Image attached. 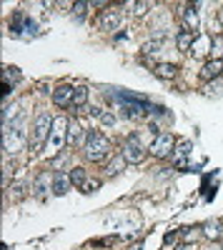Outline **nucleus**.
Returning <instances> with one entry per match:
<instances>
[{
	"label": "nucleus",
	"mask_w": 223,
	"mask_h": 250,
	"mask_svg": "<svg viewBox=\"0 0 223 250\" xmlns=\"http://www.w3.org/2000/svg\"><path fill=\"white\" fill-rule=\"evenodd\" d=\"M53 115L50 113H40L33 125H30V133H28V148L30 153H40L48 145V138H50V130H53Z\"/></svg>",
	"instance_id": "obj_1"
},
{
	"label": "nucleus",
	"mask_w": 223,
	"mask_h": 250,
	"mask_svg": "<svg viewBox=\"0 0 223 250\" xmlns=\"http://www.w3.org/2000/svg\"><path fill=\"white\" fill-rule=\"evenodd\" d=\"M111 153H113V145H111V140H108L103 133H98V130L88 133V140H86V145H83L86 160H90V163H103V160L111 158Z\"/></svg>",
	"instance_id": "obj_2"
},
{
	"label": "nucleus",
	"mask_w": 223,
	"mask_h": 250,
	"mask_svg": "<svg viewBox=\"0 0 223 250\" xmlns=\"http://www.w3.org/2000/svg\"><path fill=\"white\" fill-rule=\"evenodd\" d=\"M25 133H30V130H25V123H23V118H15L10 125H5V130H3V143H5V153H18L20 148H23V143H25Z\"/></svg>",
	"instance_id": "obj_3"
},
{
	"label": "nucleus",
	"mask_w": 223,
	"mask_h": 250,
	"mask_svg": "<svg viewBox=\"0 0 223 250\" xmlns=\"http://www.w3.org/2000/svg\"><path fill=\"white\" fill-rule=\"evenodd\" d=\"M68 143V120L66 118H55L53 120V130H50V138H48V153H60L63 145Z\"/></svg>",
	"instance_id": "obj_4"
},
{
	"label": "nucleus",
	"mask_w": 223,
	"mask_h": 250,
	"mask_svg": "<svg viewBox=\"0 0 223 250\" xmlns=\"http://www.w3.org/2000/svg\"><path fill=\"white\" fill-rule=\"evenodd\" d=\"M173 148H176V138H173L171 133H158V135L153 138V143H151L148 153H151L153 158H168V155L173 153Z\"/></svg>",
	"instance_id": "obj_5"
},
{
	"label": "nucleus",
	"mask_w": 223,
	"mask_h": 250,
	"mask_svg": "<svg viewBox=\"0 0 223 250\" xmlns=\"http://www.w3.org/2000/svg\"><path fill=\"white\" fill-rule=\"evenodd\" d=\"M123 158L128 163H140L146 158V148H143V143H140L138 135H128V140L123 145Z\"/></svg>",
	"instance_id": "obj_6"
},
{
	"label": "nucleus",
	"mask_w": 223,
	"mask_h": 250,
	"mask_svg": "<svg viewBox=\"0 0 223 250\" xmlns=\"http://www.w3.org/2000/svg\"><path fill=\"white\" fill-rule=\"evenodd\" d=\"M53 180H55L53 173H40V175L35 178V183H33V195H35V198H45L48 190L53 193Z\"/></svg>",
	"instance_id": "obj_7"
},
{
	"label": "nucleus",
	"mask_w": 223,
	"mask_h": 250,
	"mask_svg": "<svg viewBox=\"0 0 223 250\" xmlns=\"http://www.w3.org/2000/svg\"><path fill=\"white\" fill-rule=\"evenodd\" d=\"M120 20H123L120 10L118 8H111V10L103 13V18H100V25H103V30H108V33H115L120 28Z\"/></svg>",
	"instance_id": "obj_8"
},
{
	"label": "nucleus",
	"mask_w": 223,
	"mask_h": 250,
	"mask_svg": "<svg viewBox=\"0 0 223 250\" xmlns=\"http://www.w3.org/2000/svg\"><path fill=\"white\" fill-rule=\"evenodd\" d=\"M73 85H58L55 93H53V100H55V105L58 108H68L73 105Z\"/></svg>",
	"instance_id": "obj_9"
},
{
	"label": "nucleus",
	"mask_w": 223,
	"mask_h": 250,
	"mask_svg": "<svg viewBox=\"0 0 223 250\" xmlns=\"http://www.w3.org/2000/svg\"><path fill=\"white\" fill-rule=\"evenodd\" d=\"M88 135L83 133V125L78 120H68V143L70 145H86Z\"/></svg>",
	"instance_id": "obj_10"
},
{
	"label": "nucleus",
	"mask_w": 223,
	"mask_h": 250,
	"mask_svg": "<svg viewBox=\"0 0 223 250\" xmlns=\"http://www.w3.org/2000/svg\"><path fill=\"white\" fill-rule=\"evenodd\" d=\"M191 150H193V143H191V140H180L176 148H173V153H171L173 163H176V165H186V158L191 155Z\"/></svg>",
	"instance_id": "obj_11"
},
{
	"label": "nucleus",
	"mask_w": 223,
	"mask_h": 250,
	"mask_svg": "<svg viewBox=\"0 0 223 250\" xmlns=\"http://www.w3.org/2000/svg\"><path fill=\"white\" fill-rule=\"evenodd\" d=\"M73 188V180L68 173H55V180H53V193L55 195H66Z\"/></svg>",
	"instance_id": "obj_12"
},
{
	"label": "nucleus",
	"mask_w": 223,
	"mask_h": 250,
	"mask_svg": "<svg viewBox=\"0 0 223 250\" xmlns=\"http://www.w3.org/2000/svg\"><path fill=\"white\" fill-rule=\"evenodd\" d=\"M126 165H128V160L123 158V153H120V155L111 158V163H108L106 173H108V175H118V173H123V170H126Z\"/></svg>",
	"instance_id": "obj_13"
},
{
	"label": "nucleus",
	"mask_w": 223,
	"mask_h": 250,
	"mask_svg": "<svg viewBox=\"0 0 223 250\" xmlns=\"http://www.w3.org/2000/svg\"><path fill=\"white\" fill-rule=\"evenodd\" d=\"M156 75L166 78V80H173L178 75V68L173 65V62H160V65H156Z\"/></svg>",
	"instance_id": "obj_14"
},
{
	"label": "nucleus",
	"mask_w": 223,
	"mask_h": 250,
	"mask_svg": "<svg viewBox=\"0 0 223 250\" xmlns=\"http://www.w3.org/2000/svg\"><path fill=\"white\" fill-rule=\"evenodd\" d=\"M176 43H178V48H180V50H191V48H193V43H196V33H191V30L178 33Z\"/></svg>",
	"instance_id": "obj_15"
},
{
	"label": "nucleus",
	"mask_w": 223,
	"mask_h": 250,
	"mask_svg": "<svg viewBox=\"0 0 223 250\" xmlns=\"http://www.w3.org/2000/svg\"><path fill=\"white\" fill-rule=\"evenodd\" d=\"M221 73H223V60H211L201 75H203V78H218Z\"/></svg>",
	"instance_id": "obj_16"
},
{
	"label": "nucleus",
	"mask_w": 223,
	"mask_h": 250,
	"mask_svg": "<svg viewBox=\"0 0 223 250\" xmlns=\"http://www.w3.org/2000/svg\"><path fill=\"white\" fill-rule=\"evenodd\" d=\"M183 20H186V25H188V30H191V33H196V30H198V23H201V20H198L196 8H186V10H183Z\"/></svg>",
	"instance_id": "obj_17"
},
{
	"label": "nucleus",
	"mask_w": 223,
	"mask_h": 250,
	"mask_svg": "<svg viewBox=\"0 0 223 250\" xmlns=\"http://www.w3.org/2000/svg\"><path fill=\"white\" fill-rule=\"evenodd\" d=\"M86 100H88V88L86 85H78L73 90V105L80 108V105H86Z\"/></svg>",
	"instance_id": "obj_18"
},
{
	"label": "nucleus",
	"mask_w": 223,
	"mask_h": 250,
	"mask_svg": "<svg viewBox=\"0 0 223 250\" xmlns=\"http://www.w3.org/2000/svg\"><path fill=\"white\" fill-rule=\"evenodd\" d=\"M191 53H193V55H206V53H208V38H206V35H198V40L193 43Z\"/></svg>",
	"instance_id": "obj_19"
},
{
	"label": "nucleus",
	"mask_w": 223,
	"mask_h": 250,
	"mask_svg": "<svg viewBox=\"0 0 223 250\" xmlns=\"http://www.w3.org/2000/svg\"><path fill=\"white\" fill-rule=\"evenodd\" d=\"M203 235H206L208 240L221 238V225H218V223H213V220H211V223H206V225H203Z\"/></svg>",
	"instance_id": "obj_20"
},
{
	"label": "nucleus",
	"mask_w": 223,
	"mask_h": 250,
	"mask_svg": "<svg viewBox=\"0 0 223 250\" xmlns=\"http://www.w3.org/2000/svg\"><path fill=\"white\" fill-rule=\"evenodd\" d=\"M211 55H213L216 60H223V35H216L213 48H211Z\"/></svg>",
	"instance_id": "obj_21"
},
{
	"label": "nucleus",
	"mask_w": 223,
	"mask_h": 250,
	"mask_svg": "<svg viewBox=\"0 0 223 250\" xmlns=\"http://www.w3.org/2000/svg\"><path fill=\"white\" fill-rule=\"evenodd\" d=\"M68 175H70L73 185H83V183H86V170H83V168H73Z\"/></svg>",
	"instance_id": "obj_22"
},
{
	"label": "nucleus",
	"mask_w": 223,
	"mask_h": 250,
	"mask_svg": "<svg viewBox=\"0 0 223 250\" xmlns=\"http://www.w3.org/2000/svg\"><path fill=\"white\" fill-rule=\"evenodd\" d=\"M133 8H135V10H133V13H135V15H138V18H143V15H146V13H148V10H151V8H153V3H135V5H133Z\"/></svg>",
	"instance_id": "obj_23"
},
{
	"label": "nucleus",
	"mask_w": 223,
	"mask_h": 250,
	"mask_svg": "<svg viewBox=\"0 0 223 250\" xmlns=\"http://www.w3.org/2000/svg\"><path fill=\"white\" fill-rule=\"evenodd\" d=\"M100 123H103L106 128H111V125H115V115L111 110H103V113H100Z\"/></svg>",
	"instance_id": "obj_24"
},
{
	"label": "nucleus",
	"mask_w": 223,
	"mask_h": 250,
	"mask_svg": "<svg viewBox=\"0 0 223 250\" xmlns=\"http://www.w3.org/2000/svg\"><path fill=\"white\" fill-rule=\"evenodd\" d=\"M10 190H13V198H15V200H23V195H25V193H23V190H25V185H23V183H15Z\"/></svg>",
	"instance_id": "obj_25"
},
{
	"label": "nucleus",
	"mask_w": 223,
	"mask_h": 250,
	"mask_svg": "<svg viewBox=\"0 0 223 250\" xmlns=\"http://www.w3.org/2000/svg\"><path fill=\"white\" fill-rule=\"evenodd\" d=\"M98 180H86L83 185H80V188H83V193H93V190H98Z\"/></svg>",
	"instance_id": "obj_26"
},
{
	"label": "nucleus",
	"mask_w": 223,
	"mask_h": 250,
	"mask_svg": "<svg viewBox=\"0 0 223 250\" xmlns=\"http://www.w3.org/2000/svg\"><path fill=\"white\" fill-rule=\"evenodd\" d=\"M198 235H201V230H198V228H188V233L183 235V240H186V243H193Z\"/></svg>",
	"instance_id": "obj_27"
},
{
	"label": "nucleus",
	"mask_w": 223,
	"mask_h": 250,
	"mask_svg": "<svg viewBox=\"0 0 223 250\" xmlns=\"http://www.w3.org/2000/svg\"><path fill=\"white\" fill-rule=\"evenodd\" d=\"M148 55H153V53H160V40H156V43H146V48H143Z\"/></svg>",
	"instance_id": "obj_28"
},
{
	"label": "nucleus",
	"mask_w": 223,
	"mask_h": 250,
	"mask_svg": "<svg viewBox=\"0 0 223 250\" xmlns=\"http://www.w3.org/2000/svg\"><path fill=\"white\" fill-rule=\"evenodd\" d=\"M221 250H223V245H221Z\"/></svg>",
	"instance_id": "obj_29"
}]
</instances>
